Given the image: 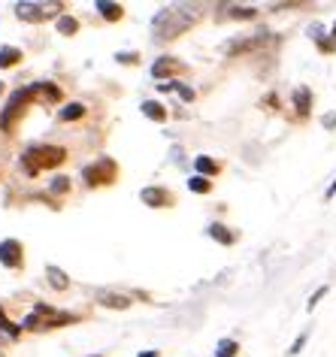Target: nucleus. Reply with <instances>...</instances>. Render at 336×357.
<instances>
[{
	"mask_svg": "<svg viewBox=\"0 0 336 357\" xmlns=\"http://www.w3.org/2000/svg\"><path fill=\"white\" fill-rule=\"evenodd\" d=\"M194 22H197V10L194 6H167V10L155 15L152 33H155V40H176Z\"/></svg>",
	"mask_w": 336,
	"mask_h": 357,
	"instance_id": "1",
	"label": "nucleus"
},
{
	"mask_svg": "<svg viewBox=\"0 0 336 357\" xmlns=\"http://www.w3.org/2000/svg\"><path fill=\"white\" fill-rule=\"evenodd\" d=\"M64 158H67V151L61 146H33L22 155V167H24L28 176H37V173H43V169L58 167Z\"/></svg>",
	"mask_w": 336,
	"mask_h": 357,
	"instance_id": "2",
	"label": "nucleus"
},
{
	"mask_svg": "<svg viewBox=\"0 0 336 357\" xmlns=\"http://www.w3.org/2000/svg\"><path fill=\"white\" fill-rule=\"evenodd\" d=\"M70 321H76V318H73V315H67V312H55L52 306H46V303H40V306L28 315L24 327H28V330H52V327L70 324Z\"/></svg>",
	"mask_w": 336,
	"mask_h": 357,
	"instance_id": "3",
	"label": "nucleus"
},
{
	"mask_svg": "<svg viewBox=\"0 0 336 357\" xmlns=\"http://www.w3.org/2000/svg\"><path fill=\"white\" fill-rule=\"evenodd\" d=\"M33 97H37L33 85H31V88H24V91H15V94L10 97V103H6V112L0 115V128H3V130H13L15 119H19V115L24 112V103L33 100Z\"/></svg>",
	"mask_w": 336,
	"mask_h": 357,
	"instance_id": "4",
	"label": "nucleus"
},
{
	"mask_svg": "<svg viewBox=\"0 0 336 357\" xmlns=\"http://www.w3.org/2000/svg\"><path fill=\"white\" fill-rule=\"evenodd\" d=\"M116 173H119V167H116V160L112 158H100V160H94L91 167L82 169L88 185H109L112 178H116Z\"/></svg>",
	"mask_w": 336,
	"mask_h": 357,
	"instance_id": "5",
	"label": "nucleus"
},
{
	"mask_svg": "<svg viewBox=\"0 0 336 357\" xmlns=\"http://www.w3.org/2000/svg\"><path fill=\"white\" fill-rule=\"evenodd\" d=\"M61 13V3H15V15L24 22H43V19H49V15H55Z\"/></svg>",
	"mask_w": 336,
	"mask_h": 357,
	"instance_id": "6",
	"label": "nucleus"
},
{
	"mask_svg": "<svg viewBox=\"0 0 336 357\" xmlns=\"http://www.w3.org/2000/svg\"><path fill=\"white\" fill-rule=\"evenodd\" d=\"M0 264L10 266V270H19L22 266V243L19 239H3V243H0Z\"/></svg>",
	"mask_w": 336,
	"mask_h": 357,
	"instance_id": "7",
	"label": "nucleus"
},
{
	"mask_svg": "<svg viewBox=\"0 0 336 357\" xmlns=\"http://www.w3.org/2000/svg\"><path fill=\"white\" fill-rule=\"evenodd\" d=\"M143 203L146 206H155V209H161V206H170L173 203V194L170 191H164V188H143Z\"/></svg>",
	"mask_w": 336,
	"mask_h": 357,
	"instance_id": "8",
	"label": "nucleus"
},
{
	"mask_svg": "<svg viewBox=\"0 0 336 357\" xmlns=\"http://www.w3.org/2000/svg\"><path fill=\"white\" fill-rule=\"evenodd\" d=\"M97 300H100L103 306H109V309H128L130 306V297H125V294H112V291H100L97 294Z\"/></svg>",
	"mask_w": 336,
	"mask_h": 357,
	"instance_id": "9",
	"label": "nucleus"
},
{
	"mask_svg": "<svg viewBox=\"0 0 336 357\" xmlns=\"http://www.w3.org/2000/svg\"><path fill=\"white\" fill-rule=\"evenodd\" d=\"M182 70V64H176V58H161L158 64L152 67V76H158V79H164V76H170V73H179Z\"/></svg>",
	"mask_w": 336,
	"mask_h": 357,
	"instance_id": "10",
	"label": "nucleus"
},
{
	"mask_svg": "<svg viewBox=\"0 0 336 357\" xmlns=\"http://www.w3.org/2000/svg\"><path fill=\"white\" fill-rule=\"evenodd\" d=\"M19 61H22V49H15V46L0 49V67H13V64H19Z\"/></svg>",
	"mask_w": 336,
	"mask_h": 357,
	"instance_id": "11",
	"label": "nucleus"
},
{
	"mask_svg": "<svg viewBox=\"0 0 336 357\" xmlns=\"http://www.w3.org/2000/svg\"><path fill=\"white\" fill-rule=\"evenodd\" d=\"M46 275H49V282H52V288H58V291H64L67 288V275L58 270V266H46Z\"/></svg>",
	"mask_w": 336,
	"mask_h": 357,
	"instance_id": "12",
	"label": "nucleus"
},
{
	"mask_svg": "<svg viewBox=\"0 0 336 357\" xmlns=\"http://www.w3.org/2000/svg\"><path fill=\"white\" fill-rule=\"evenodd\" d=\"M97 10H100L103 19H109V22H119L121 19V6L119 3H106V0H100V3H97Z\"/></svg>",
	"mask_w": 336,
	"mask_h": 357,
	"instance_id": "13",
	"label": "nucleus"
},
{
	"mask_svg": "<svg viewBox=\"0 0 336 357\" xmlns=\"http://www.w3.org/2000/svg\"><path fill=\"white\" fill-rule=\"evenodd\" d=\"M143 112L148 115V119H155V121H164V119H167L164 106H161V103H155V100H146V103H143Z\"/></svg>",
	"mask_w": 336,
	"mask_h": 357,
	"instance_id": "14",
	"label": "nucleus"
},
{
	"mask_svg": "<svg viewBox=\"0 0 336 357\" xmlns=\"http://www.w3.org/2000/svg\"><path fill=\"white\" fill-rule=\"evenodd\" d=\"M209 236L212 239H218V243H224V245H234V234H227V227H221V225H212L209 227Z\"/></svg>",
	"mask_w": 336,
	"mask_h": 357,
	"instance_id": "15",
	"label": "nucleus"
},
{
	"mask_svg": "<svg viewBox=\"0 0 336 357\" xmlns=\"http://www.w3.org/2000/svg\"><path fill=\"white\" fill-rule=\"evenodd\" d=\"M82 115H85V106H82V103H70V106H64V109H61V119H64V121L82 119Z\"/></svg>",
	"mask_w": 336,
	"mask_h": 357,
	"instance_id": "16",
	"label": "nucleus"
},
{
	"mask_svg": "<svg viewBox=\"0 0 336 357\" xmlns=\"http://www.w3.org/2000/svg\"><path fill=\"white\" fill-rule=\"evenodd\" d=\"M58 31L64 33V37H70V33H76V31H79V22H76V19H70V15H61V19H58Z\"/></svg>",
	"mask_w": 336,
	"mask_h": 357,
	"instance_id": "17",
	"label": "nucleus"
},
{
	"mask_svg": "<svg viewBox=\"0 0 336 357\" xmlns=\"http://www.w3.org/2000/svg\"><path fill=\"white\" fill-rule=\"evenodd\" d=\"M236 351H240V345H236L234 339H224V342L218 345V357H234Z\"/></svg>",
	"mask_w": 336,
	"mask_h": 357,
	"instance_id": "18",
	"label": "nucleus"
},
{
	"mask_svg": "<svg viewBox=\"0 0 336 357\" xmlns=\"http://www.w3.org/2000/svg\"><path fill=\"white\" fill-rule=\"evenodd\" d=\"M294 103H297V109L303 112V115L309 112V91H306V88H300V91L294 94Z\"/></svg>",
	"mask_w": 336,
	"mask_h": 357,
	"instance_id": "19",
	"label": "nucleus"
},
{
	"mask_svg": "<svg viewBox=\"0 0 336 357\" xmlns=\"http://www.w3.org/2000/svg\"><path fill=\"white\" fill-rule=\"evenodd\" d=\"M188 188H191V191H197V194H206V191H209V182H206L203 176H194L191 182H188Z\"/></svg>",
	"mask_w": 336,
	"mask_h": 357,
	"instance_id": "20",
	"label": "nucleus"
},
{
	"mask_svg": "<svg viewBox=\"0 0 336 357\" xmlns=\"http://www.w3.org/2000/svg\"><path fill=\"white\" fill-rule=\"evenodd\" d=\"M254 13H258V10H252V6H234V10H231L234 19H254Z\"/></svg>",
	"mask_w": 336,
	"mask_h": 357,
	"instance_id": "21",
	"label": "nucleus"
},
{
	"mask_svg": "<svg viewBox=\"0 0 336 357\" xmlns=\"http://www.w3.org/2000/svg\"><path fill=\"white\" fill-rule=\"evenodd\" d=\"M197 169L200 173H218V164L209 160V158H197Z\"/></svg>",
	"mask_w": 336,
	"mask_h": 357,
	"instance_id": "22",
	"label": "nucleus"
},
{
	"mask_svg": "<svg viewBox=\"0 0 336 357\" xmlns=\"http://www.w3.org/2000/svg\"><path fill=\"white\" fill-rule=\"evenodd\" d=\"M70 188V178H64V176H61V178H55V182H52V191H55V194H64Z\"/></svg>",
	"mask_w": 336,
	"mask_h": 357,
	"instance_id": "23",
	"label": "nucleus"
},
{
	"mask_svg": "<svg viewBox=\"0 0 336 357\" xmlns=\"http://www.w3.org/2000/svg\"><path fill=\"white\" fill-rule=\"evenodd\" d=\"M119 61H121V64H134L137 55H134V52H130V55H119Z\"/></svg>",
	"mask_w": 336,
	"mask_h": 357,
	"instance_id": "24",
	"label": "nucleus"
},
{
	"mask_svg": "<svg viewBox=\"0 0 336 357\" xmlns=\"http://www.w3.org/2000/svg\"><path fill=\"white\" fill-rule=\"evenodd\" d=\"M324 294H327V288H321V291H318V294H315V297H312V300H309V309H312V306H315V303H318V300H321V297H324Z\"/></svg>",
	"mask_w": 336,
	"mask_h": 357,
	"instance_id": "25",
	"label": "nucleus"
},
{
	"mask_svg": "<svg viewBox=\"0 0 336 357\" xmlns=\"http://www.w3.org/2000/svg\"><path fill=\"white\" fill-rule=\"evenodd\" d=\"M303 342H306V336H300V339H297V342H294V348H291V354H297V351H300V348H303Z\"/></svg>",
	"mask_w": 336,
	"mask_h": 357,
	"instance_id": "26",
	"label": "nucleus"
},
{
	"mask_svg": "<svg viewBox=\"0 0 336 357\" xmlns=\"http://www.w3.org/2000/svg\"><path fill=\"white\" fill-rule=\"evenodd\" d=\"M139 357H158V351H143V354H139Z\"/></svg>",
	"mask_w": 336,
	"mask_h": 357,
	"instance_id": "27",
	"label": "nucleus"
},
{
	"mask_svg": "<svg viewBox=\"0 0 336 357\" xmlns=\"http://www.w3.org/2000/svg\"><path fill=\"white\" fill-rule=\"evenodd\" d=\"M333 194H336V182L330 185V191H327V197H333Z\"/></svg>",
	"mask_w": 336,
	"mask_h": 357,
	"instance_id": "28",
	"label": "nucleus"
},
{
	"mask_svg": "<svg viewBox=\"0 0 336 357\" xmlns=\"http://www.w3.org/2000/svg\"><path fill=\"white\" fill-rule=\"evenodd\" d=\"M333 37H336V24H333Z\"/></svg>",
	"mask_w": 336,
	"mask_h": 357,
	"instance_id": "29",
	"label": "nucleus"
},
{
	"mask_svg": "<svg viewBox=\"0 0 336 357\" xmlns=\"http://www.w3.org/2000/svg\"><path fill=\"white\" fill-rule=\"evenodd\" d=\"M0 88H3V82H0Z\"/></svg>",
	"mask_w": 336,
	"mask_h": 357,
	"instance_id": "30",
	"label": "nucleus"
}]
</instances>
